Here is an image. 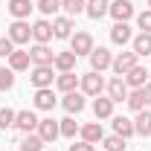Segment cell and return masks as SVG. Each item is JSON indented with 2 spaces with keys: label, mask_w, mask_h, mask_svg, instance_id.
Here are the masks:
<instances>
[{
  "label": "cell",
  "mask_w": 151,
  "mask_h": 151,
  "mask_svg": "<svg viewBox=\"0 0 151 151\" xmlns=\"http://www.w3.org/2000/svg\"><path fill=\"white\" fill-rule=\"evenodd\" d=\"M108 15H111L116 23H128V20L134 18V6H131V0H113L111 9H108Z\"/></svg>",
  "instance_id": "5"
},
{
  "label": "cell",
  "mask_w": 151,
  "mask_h": 151,
  "mask_svg": "<svg viewBox=\"0 0 151 151\" xmlns=\"http://www.w3.org/2000/svg\"><path fill=\"white\" fill-rule=\"evenodd\" d=\"M84 6H87V0H61V9L67 12V18L81 15V12H84Z\"/></svg>",
  "instance_id": "29"
},
{
  "label": "cell",
  "mask_w": 151,
  "mask_h": 151,
  "mask_svg": "<svg viewBox=\"0 0 151 151\" xmlns=\"http://www.w3.org/2000/svg\"><path fill=\"white\" fill-rule=\"evenodd\" d=\"M73 18H67V15H61V18H55L52 20V35L55 38H70L73 35Z\"/></svg>",
  "instance_id": "21"
},
{
  "label": "cell",
  "mask_w": 151,
  "mask_h": 151,
  "mask_svg": "<svg viewBox=\"0 0 151 151\" xmlns=\"http://www.w3.org/2000/svg\"><path fill=\"white\" fill-rule=\"evenodd\" d=\"M111 64H113L111 50H105V47H93V52H90V70L102 73V70H108Z\"/></svg>",
  "instance_id": "7"
},
{
  "label": "cell",
  "mask_w": 151,
  "mask_h": 151,
  "mask_svg": "<svg viewBox=\"0 0 151 151\" xmlns=\"http://www.w3.org/2000/svg\"><path fill=\"white\" fill-rule=\"evenodd\" d=\"M125 78V84L128 87H145V78H148V70L142 67V64H137V67H131L128 73L122 76Z\"/></svg>",
  "instance_id": "14"
},
{
  "label": "cell",
  "mask_w": 151,
  "mask_h": 151,
  "mask_svg": "<svg viewBox=\"0 0 151 151\" xmlns=\"http://www.w3.org/2000/svg\"><path fill=\"white\" fill-rule=\"evenodd\" d=\"M58 125H61V137H67V139H73L76 134L81 131V125H78V122H76L73 116H67V119H61V122H58Z\"/></svg>",
  "instance_id": "30"
},
{
  "label": "cell",
  "mask_w": 151,
  "mask_h": 151,
  "mask_svg": "<svg viewBox=\"0 0 151 151\" xmlns=\"http://www.w3.org/2000/svg\"><path fill=\"white\" fill-rule=\"evenodd\" d=\"M35 131H38V137H41L44 142H55L58 137H61V125H58L52 116H47V119H41V122H38Z\"/></svg>",
  "instance_id": "4"
},
{
  "label": "cell",
  "mask_w": 151,
  "mask_h": 151,
  "mask_svg": "<svg viewBox=\"0 0 151 151\" xmlns=\"http://www.w3.org/2000/svg\"><path fill=\"white\" fill-rule=\"evenodd\" d=\"M15 113L12 108H0V128H15Z\"/></svg>",
  "instance_id": "35"
},
{
  "label": "cell",
  "mask_w": 151,
  "mask_h": 151,
  "mask_svg": "<svg viewBox=\"0 0 151 151\" xmlns=\"http://www.w3.org/2000/svg\"><path fill=\"white\" fill-rule=\"evenodd\" d=\"M142 93H145V108H151V84L142 87Z\"/></svg>",
  "instance_id": "39"
},
{
  "label": "cell",
  "mask_w": 151,
  "mask_h": 151,
  "mask_svg": "<svg viewBox=\"0 0 151 151\" xmlns=\"http://www.w3.org/2000/svg\"><path fill=\"white\" fill-rule=\"evenodd\" d=\"M44 145H47V142H44L38 134H26V137H23V142H20V151H41Z\"/></svg>",
  "instance_id": "31"
},
{
  "label": "cell",
  "mask_w": 151,
  "mask_h": 151,
  "mask_svg": "<svg viewBox=\"0 0 151 151\" xmlns=\"http://www.w3.org/2000/svg\"><path fill=\"white\" fill-rule=\"evenodd\" d=\"M12 84H15V70L0 67V90H12Z\"/></svg>",
  "instance_id": "32"
},
{
  "label": "cell",
  "mask_w": 151,
  "mask_h": 151,
  "mask_svg": "<svg viewBox=\"0 0 151 151\" xmlns=\"http://www.w3.org/2000/svg\"><path fill=\"white\" fill-rule=\"evenodd\" d=\"M12 52H15V41H12L9 35H3L0 38V58H9Z\"/></svg>",
  "instance_id": "36"
},
{
  "label": "cell",
  "mask_w": 151,
  "mask_h": 151,
  "mask_svg": "<svg viewBox=\"0 0 151 151\" xmlns=\"http://www.w3.org/2000/svg\"><path fill=\"white\" fill-rule=\"evenodd\" d=\"M134 131L139 134V137H151V111H148V108L137 111V119H134Z\"/></svg>",
  "instance_id": "18"
},
{
  "label": "cell",
  "mask_w": 151,
  "mask_h": 151,
  "mask_svg": "<svg viewBox=\"0 0 151 151\" xmlns=\"http://www.w3.org/2000/svg\"><path fill=\"white\" fill-rule=\"evenodd\" d=\"M148 9H151V0H148Z\"/></svg>",
  "instance_id": "40"
},
{
  "label": "cell",
  "mask_w": 151,
  "mask_h": 151,
  "mask_svg": "<svg viewBox=\"0 0 151 151\" xmlns=\"http://www.w3.org/2000/svg\"><path fill=\"white\" fill-rule=\"evenodd\" d=\"M52 70H55L52 64H35V67H32L29 81L35 84V90H38V87H52V78H55V73H52Z\"/></svg>",
  "instance_id": "2"
},
{
  "label": "cell",
  "mask_w": 151,
  "mask_h": 151,
  "mask_svg": "<svg viewBox=\"0 0 151 151\" xmlns=\"http://www.w3.org/2000/svg\"><path fill=\"white\" fill-rule=\"evenodd\" d=\"M81 139L84 142H90V145H96V142H102L105 139V131H102V125L99 122H87V125H81Z\"/></svg>",
  "instance_id": "16"
},
{
  "label": "cell",
  "mask_w": 151,
  "mask_h": 151,
  "mask_svg": "<svg viewBox=\"0 0 151 151\" xmlns=\"http://www.w3.org/2000/svg\"><path fill=\"white\" fill-rule=\"evenodd\" d=\"M137 26H139L142 32H151V9H145V12L137 15Z\"/></svg>",
  "instance_id": "37"
},
{
  "label": "cell",
  "mask_w": 151,
  "mask_h": 151,
  "mask_svg": "<svg viewBox=\"0 0 151 151\" xmlns=\"http://www.w3.org/2000/svg\"><path fill=\"white\" fill-rule=\"evenodd\" d=\"M113 134H119L122 139H128V137H134V119H128V116H113Z\"/></svg>",
  "instance_id": "23"
},
{
  "label": "cell",
  "mask_w": 151,
  "mask_h": 151,
  "mask_svg": "<svg viewBox=\"0 0 151 151\" xmlns=\"http://www.w3.org/2000/svg\"><path fill=\"white\" fill-rule=\"evenodd\" d=\"M38 122H41V119H38L32 111H18L15 113V128H18L20 134H32L38 128Z\"/></svg>",
  "instance_id": "8"
},
{
  "label": "cell",
  "mask_w": 151,
  "mask_h": 151,
  "mask_svg": "<svg viewBox=\"0 0 151 151\" xmlns=\"http://www.w3.org/2000/svg\"><path fill=\"white\" fill-rule=\"evenodd\" d=\"M29 64H32V58L26 50H15L12 55H9V67L15 70V73H23V70H29Z\"/></svg>",
  "instance_id": "20"
},
{
  "label": "cell",
  "mask_w": 151,
  "mask_h": 151,
  "mask_svg": "<svg viewBox=\"0 0 151 151\" xmlns=\"http://www.w3.org/2000/svg\"><path fill=\"white\" fill-rule=\"evenodd\" d=\"M137 64H139V55H137V52H119V55H113V73L116 76H125L128 73V70H131V67H137Z\"/></svg>",
  "instance_id": "6"
},
{
  "label": "cell",
  "mask_w": 151,
  "mask_h": 151,
  "mask_svg": "<svg viewBox=\"0 0 151 151\" xmlns=\"http://www.w3.org/2000/svg\"><path fill=\"white\" fill-rule=\"evenodd\" d=\"M38 9H41V15H55L61 9V0H38Z\"/></svg>",
  "instance_id": "34"
},
{
  "label": "cell",
  "mask_w": 151,
  "mask_h": 151,
  "mask_svg": "<svg viewBox=\"0 0 151 151\" xmlns=\"http://www.w3.org/2000/svg\"><path fill=\"white\" fill-rule=\"evenodd\" d=\"M125 102H128V108H131V111H142V108H145V93H142V87H134Z\"/></svg>",
  "instance_id": "28"
},
{
  "label": "cell",
  "mask_w": 151,
  "mask_h": 151,
  "mask_svg": "<svg viewBox=\"0 0 151 151\" xmlns=\"http://www.w3.org/2000/svg\"><path fill=\"white\" fill-rule=\"evenodd\" d=\"M108 9H111V0H87V6H84L87 18H93V20H102L108 15Z\"/></svg>",
  "instance_id": "19"
},
{
  "label": "cell",
  "mask_w": 151,
  "mask_h": 151,
  "mask_svg": "<svg viewBox=\"0 0 151 151\" xmlns=\"http://www.w3.org/2000/svg\"><path fill=\"white\" fill-rule=\"evenodd\" d=\"M55 84H58L61 93H73L76 87H78V76H76V73H61L55 78Z\"/></svg>",
  "instance_id": "26"
},
{
  "label": "cell",
  "mask_w": 151,
  "mask_h": 151,
  "mask_svg": "<svg viewBox=\"0 0 151 151\" xmlns=\"http://www.w3.org/2000/svg\"><path fill=\"white\" fill-rule=\"evenodd\" d=\"M70 151H93V145H90V142H84V139H78V142L70 145Z\"/></svg>",
  "instance_id": "38"
},
{
  "label": "cell",
  "mask_w": 151,
  "mask_h": 151,
  "mask_svg": "<svg viewBox=\"0 0 151 151\" xmlns=\"http://www.w3.org/2000/svg\"><path fill=\"white\" fill-rule=\"evenodd\" d=\"M32 9H35L32 0H9V15H12L15 20H26Z\"/></svg>",
  "instance_id": "17"
},
{
  "label": "cell",
  "mask_w": 151,
  "mask_h": 151,
  "mask_svg": "<svg viewBox=\"0 0 151 151\" xmlns=\"http://www.w3.org/2000/svg\"><path fill=\"white\" fill-rule=\"evenodd\" d=\"M113 102L111 96H96V102H93V113H96V119H111L113 116Z\"/></svg>",
  "instance_id": "15"
},
{
  "label": "cell",
  "mask_w": 151,
  "mask_h": 151,
  "mask_svg": "<svg viewBox=\"0 0 151 151\" xmlns=\"http://www.w3.org/2000/svg\"><path fill=\"white\" fill-rule=\"evenodd\" d=\"M131 38H134V35H131V26H128V23H113V26H111V41L116 44V47L128 44Z\"/></svg>",
  "instance_id": "22"
},
{
  "label": "cell",
  "mask_w": 151,
  "mask_h": 151,
  "mask_svg": "<svg viewBox=\"0 0 151 151\" xmlns=\"http://www.w3.org/2000/svg\"><path fill=\"white\" fill-rule=\"evenodd\" d=\"M29 58H32V67H35V64H52V61H55V52H52L47 44H35V47L29 50Z\"/></svg>",
  "instance_id": "11"
},
{
  "label": "cell",
  "mask_w": 151,
  "mask_h": 151,
  "mask_svg": "<svg viewBox=\"0 0 151 151\" xmlns=\"http://www.w3.org/2000/svg\"><path fill=\"white\" fill-rule=\"evenodd\" d=\"M35 108L38 111H52V108H55V93H52V87H38L35 90Z\"/></svg>",
  "instance_id": "12"
},
{
  "label": "cell",
  "mask_w": 151,
  "mask_h": 151,
  "mask_svg": "<svg viewBox=\"0 0 151 151\" xmlns=\"http://www.w3.org/2000/svg\"><path fill=\"white\" fill-rule=\"evenodd\" d=\"M78 87H81L84 96H102V90H105V78L96 73V70H90V73H84L81 78H78Z\"/></svg>",
  "instance_id": "1"
},
{
  "label": "cell",
  "mask_w": 151,
  "mask_h": 151,
  "mask_svg": "<svg viewBox=\"0 0 151 151\" xmlns=\"http://www.w3.org/2000/svg\"><path fill=\"white\" fill-rule=\"evenodd\" d=\"M134 52L137 55H151V32H139L134 38Z\"/></svg>",
  "instance_id": "27"
},
{
  "label": "cell",
  "mask_w": 151,
  "mask_h": 151,
  "mask_svg": "<svg viewBox=\"0 0 151 151\" xmlns=\"http://www.w3.org/2000/svg\"><path fill=\"white\" fill-rule=\"evenodd\" d=\"M102 145H105V151H122L125 148V139H122L119 134H113V137H105V139H102Z\"/></svg>",
  "instance_id": "33"
},
{
  "label": "cell",
  "mask_w": 151,
  "mask_h": 151,
  "mask_svg": "<svg viewBox=\"0 0 151 151\" xmlns=\"http://www.w3.org/2000/svg\"><path fill=\"white\" fill-rule=\"evenodd\" d=\"M6 35L12 38L15 44H29V38H32V26L26 23V20H15L12 26H9V32Z\"/></svg>",
  "instance_id": "9"
},
{
  "label": "cell",
  "mask_w": 151,
  "mask_h": 151,
  "mask_svg": "<svg viewBox=\"0 0 151 151\" xmlns=\"http://www.w3.org/2000/svg\"><path fill=\"white\" fill-rule=\"evenodd\" d=\"M128 93H131V90H128V84H125V78H122V76H116V78L108 81V96H111L113 102H125Z\"/></svg>",
  "instance_id": "10"
},
{
  "label": "cell",
  "mask_w": 151,
  "mask_h": 151,
  "mask_svg": "<svg viewBox=\"0 0 151 151\" xmlns=\"http://www.w3.org/2000/svg\"><path fill=\"white\" fill-rule=\"evenodd\" d=\"M76 52H58L55 61H52V67H55L58 73H73V67H76Z\"/></svg>",
  "instance_id": "24"
},
{
  "label": "cell",
  "mask_w": 151,
  "mask_h": 151,
  "mask_svg": "<svg viewBox=\"0 0 151 151\" xmlns=\"http://www.w3.org/2000/svg\"><path fill=\"white\" fill-rule=\"evenodd\" d=\"M32 38H35V44H50L52 41V23L50 20H38V23H32Z\"/></svg>",
  "instance_id": "13"
},
{
  "label": "cell",
  "mask_w": 151,
  "mask_h": 151,
  "mask_svg": "<svg viewBox=\"0 0 151 151\" xmlns=\"http://www.w3.org/2000/svg\"><path fill=\"white\" fill-rule=\"evenodd\" d=\"M64 111L67 113H81L84 111V93H64Z\"/></svg>",
  "instance_id": "25"
},
{
  "label": "cell",
  "mask_w": 151,
  "mask_h": 151,
  "mask_svg": "<svg viewBox=\"0 0 151 151\" xmlns=\"http://www.w3.org/2000/svg\"><path fill=\"white\" fill-rule=\"evenodd\" d=\"M70 52H76V55H90L93 52V35L90 32H76V35H70Z\"/></svg>",
  "instance_id": "3"
}]
</instances>
